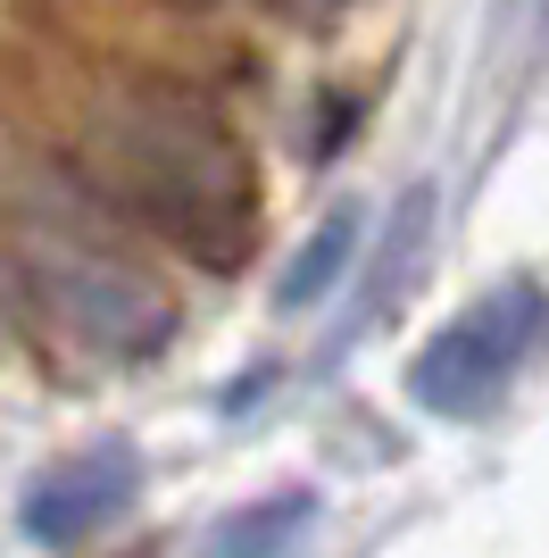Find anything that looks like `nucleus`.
I'll return each instance as SVG.
<instances>
[{"label":"nucleus","mask_w":549,"mask_h":558,"mask_svg":"<svg viewBox=\"0 0 549 558\" xmlns=\"http://www.w3.org/2000/svg\"><path fill=\"white\" fill-rule=\"evenodd\" d=\"M91 175L109 184L117 209L150 217L200 258H233L258 217L251 159L200 100L183 93H117L91 117Z\"/></svg>","instance_id":"f257e3e1"},{"label":"nucleus","mask_w":549,"mask_h":558,"mask_svg":"<svg viewBox=\"0 0 549 558\" xmlns=\"http://www.w3.org/2000/svg\"><path fill=\"white\" fill-rule=\"evenodd\" d=\"M9 283H17V317L42 342H68L84 359H150L175 333V301L159 276H142L134 258L91 242L75 226H50L42 209H17L9 242Z\"/></svg>","instance_id":"f03ea898"},{"label":"nucleus","mask_w":549,"mask_h":558,"mask_svg":"<svg viewBox=\"0 0 549 558\" xmlns=\"http://www.w3.org/2000/svg\"><path fill=\"white\" fill-rule=\"evenodd\" d=\"M549 301L541 283H500L491 301H475L457 326L434 333V350L416 359L408 392L425 400V409H441V417H475V409H491L500 400V384L516 375V359H525V342L541 333Z\"/></svg>","instance_id":"7ed1b4c3"},{"label":"nucleus","mask_w":549,"mask_h":558,"mask_svg":"<svg viewBox=\"0 0 549 558\" xmlns=\"http://www.w3.org/2000/svg\"><path fill=\"white\" fill-rule=\"evenodd\" d=\"M134 450H84V459L50 466L42 484L25 492V534L34 542H84L100 534L125 500H134Z\"/></svg>","instance_id":"20e7f679"},{"label":"nucleus","mask_w":549,"mask_h":558,"mask_svg":"<svg viewBox=\"0 0 549 558\" xmlns=\"http://www.w3.org/2000/svg\"><path fill=\"white\" fill-rule=\"evenodd\" d=\"M308 517H317V500H308V492H283V500H267V509L225 517L217 542H208V558H274L300 525H308Z\"/></svg>","instance_id":"39448f33"},{"label":"nucleus","mask_w":549,"mask_h":558,"mask_svg":"<svg viewBox=\"0 0 549 558\" xmlns=\"http://www.w3.org/2000/svg\"><path fill=\"white\" fill-rule=\"evenodd\" d=\"M350 242H358V209H333L317 233H308V251L292 258V276H283V292H274V301H283V308H308L325 283L350 267Z\"/></svg>","instance_id":"423d86ee"}]
</instances>
